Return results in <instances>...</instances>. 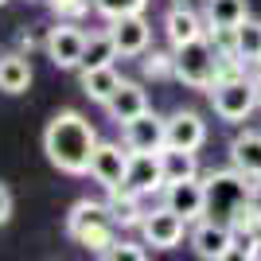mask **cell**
Returning a JSON list of instances; mask_svg holds the SVG:
<instances>
[{"instance_id":"obj_1","label":"cell","mask_w":261,"mask_h":261,"mask_svg":"<svg viewBox=\"0 0 261 261\" xmlns=\"http://www.w3.org/2000/svg\"><path fill=\"white\" fill-rule=\"evenodd\" d=\"M98 148V133L78 109H63L47 121L43 129V152L47 160L66 175H90V156Z\"/></svg>"},{"instance_id":"obj_2","label":"cell","mask_w":261,"mask_h":261,"mask_svg":"<svg viewBox=\"0 0 261 261\" xmlns=\"http://www.w3.org/2000/svg\"><path fill=\"white\" fill-rule=\"evenodd\" d=\"M203 184H207V218L230 222V218L250 203V175L238 172L234 164L222 168V172H211Z\"/></svg>"},{"instance_id":"obj_3","label":"cell","mask_w":261,"mask_h":261,"mask_svg":"<svg viewBox=\"0 0 261 261\" xmlns=\"http://www.w3.org/2000/svg\"><path fill=\"white\" fill-rule=\"evenodd\" d=\"M211 106H215V117L226 121V125H242L250 121V113L257 109V98H253V82L246 74H226L211 82Z\"/></svg>"},{"instance_id":"obj_4","label":"cell","mask_w":261,"mask_h":261,"mask_svg":"<svg viewBox=\"0 0 261 261\" xmlns=\"http://www.w3.org/2000/svg\"><path fill=\"white\" fill-rule=\"evenodd\" d=\"M175 55V82H184L191 90H211V82L218 78V51L203 39H191L184 47H172Z\"/></svg>"},{"instance_id":"obj_5","label":"cell","mask_w":261,"mask_h":261,"mask_svg":"<svg viewBox=\"0 0 261 261\" xmlns=\"http://www.w3.org/2000/svg\"><path fill=\"white\" fill-rule=\"evenodd\" d=\"M86 39L90 35L78 28V23L63 20V23H55L51 32H47L43 39V51L47 59H51L59 70H82V55H86Z\"/></svg>"},{"instance_id":"obj_6","label":"cell","mask_w":261,"mask_h":261,"mask_svg":"<svg viewBox=\"0 0 261 261\" xmlns=\"http://www.w3.org/2000/svg\"><path fill=\"white\" fill-rule=\"evenodd\" d=\"M234 246H238V234L230 222H218V218H199L195 230H191V250L203 261H222L234 257Z\"/></svg>"},{"instance_id":"obj_7","label":"cell","mask_w":261,"mask_h":261,"mask_svg":"<svg viewBox=\"0 0 261 261\" xmlns=\"http://www.w3.org/2000/svg\"><path fill=\"white\" fill-rule=\"evenodd\" d=\"M129 148H121L117 141H98L94 156H90V179L101 184L106 191H117L125 187V175H129Z\"/></svg>"},{"instance_id":"obj_8","label":"cell","mask_w":261,"mask_h":261,"mask_svg":"<svg viewBox=\"0 0 261 261\" xmlns=\"http://www.w3.org/2000/svg\"><path fill=\"white\" fill-rule=\"evenodd\" d=\"M121 141L129 152H160L168 144V117H156L152 109H144L121 125Z\"/></svg>"},{"instance_id":"obj_9","label":"cell","mask_w":261,"mask_h":261,"mask_svg":"<svg viewBox=\"0 0 261 261\" xmlns=\"http://www.w3.org/2000/svg\"><path fill=\"white\" fill-rule=\"evenodd\" d=\"M184 230H187V218L175 215L168 203L156 211H148L141 222V234H144V246H152V250H175L179 242H184Z\"/></svg>"},{"instance_id":"obj_10","label":"cell","mask_w":261,"mask_h":261,"mask_svg":"<svg viewBox=\"0 0 261 261\" xmlns=\"http://www.w3.org/2000/svg\"><path fill=\"white\" fill-rule=\"evenodd\" d=\"M109 35H113L121 59H141V55L152 47V23L144 20V12H133V16H117V20H109Z\"/></svg>"},{"instance_id":"obj_11","label":"cell","mask_w":261,"mask_h":261,"mask_svg":"<svg viewBox=\"0 0 261 261\" xmlns=\"http://www.w3.org/2000/svg\"><path fill=\"white\" fill-rule=\"evenodd\" d=\"M125 187H129L133 195H156L168 187V175H164V160L160 152H133L129 156V175H125Z\"/></svg>"},{"instance_id":"obj_12","label":"cell","mask_w":261,"mask_h":261,"mask_svg":"<svg viewBox=\"0 0 261 261\" xmlns=\"http://www.w3.org/2000/svg\"><path fill=\"white\" fill-rule=\"evenodd\" d=\"M164 203L175 211V215H184L187 222H199V218H207V184L191 175V179H175V184L164 187Z\"/></svg>"},{"instance_id":"obj_13","label":"cell","mask_w":261,"mask_h":261,"mask_svg":"<svg viewBox=\"0 0 261 261\" xmlns=\"http://www.w3.org/2000/svg\"><path fill=\"white\" fill-rule=\"evenodd\" d=\"M207 32H211L207 16L195 12V8H187V0L184 4H172L168 16H164V35H168L172 47H184V43H191V39H203Z\"/></svg>"},{"instance_id":"obj_14","label":"cell","mask_w":261,"mask_h":261,"mask_svg":"<svg viewBox=\"0 0 261 261\" xmlns=\"http://www.w3.org/2000/svg\"><path fill=\"white\" fill-rule=\"evenodd\" d=\"M207 144V121L191 113V109H175L168 117V148H187V152H199Z\"/></svg>"},{"instance_id":"obj_15","label":"cell","mask_w":261,"mask_h":261,"mask_svg":"<svg viewBox=\"0 0 261 261\" xmlns=\"http://www.w3.org/2000/svg\"><path fill=\"white\" fill-rule=\"evenodd\" d=\"M203 16L215 35H230L250 16V0H203Z\"/></svg>"},{"instance_id":"obj_16","label":"cell","mask_w":261,"mask_h":261,"mask_svg":"<svg viewBox=\"0 0 261 261\" xmlns=\"http://www.w3.org/2000/svg\"><path fill=\"white\" fill-rule=\"evenodd\" d=\"M106 109H109V117L117 121V125H125V121H133L137 113H144V109H148V90H144L141 82H129V78H125V82H121V90L109 98Z\"/></svg>"},{"instance_id":"obj_17","label":"cell","mask_w":261,"mask_h":261,"mask_svg":"<svg viewBox=\"0 0 261 261\" xmlns=\"http://www.w3.org/2000/svg\"><path fill=\"white\" fill-rule=\"evenodd\" d=\"M32 78H35V70H32V63H28V55H20V51H8V55H0V90L4 94H28V86H32Z\"/></svg>"},{"instance_id":"obj_18","label":"cell","mask_w":261,"mask_h":261,"mask_svg":"<svg viewBox=\"0 0 261 261\" xmlns=\"http://www.w3.org/2000/svg\"><path fill=\"white\" fill-rule=\"evenodd\" d=\"M230 164H234L238 172H246L250 179L261 175V133L257 129H246L230 141Z\"/></svg>"},{"instance_id":"obj_19","label":"cell","mask_w":261,"mask_h":261,"mask_svg":"<svg viewBox=\"0 0 261 261\" xmlns=\"http://www.w3.org/2000/svg\"><path fill=\"white\" fill-rule=\"evenodd\" d=\"M125 78L117 74V66H94V70H82V90H86L90 101H98V106H109V98L121 90Z\"/></svg>"},{"instance_id":"obj_20","label":"cell","mask_w":261,"mask_h":261,"mask_svg":"<svg viewBox=\"0 0 261 261\" xmlns=\"http://www.w3.org/2000/svg\"><path fill=\"white\" fill-rule=\"evenodd\" d=\"M106 207H109V215H113V222H117L121 230L141 226L144 215H148V211H141V195H133L129 187H117V191H109Z\"/></svg>"},{"instance_id":"obj_21","label":"cell","mask_w":261,"mask_h":261,"mask_svg":"<svg viewBox=\"0 0 261 261\" xmlns=\"http://www.w3.org/2000/svg\"><path fill=\"white\" fill-rule=\"evenodd\" d=\"M230 51L238 55L246 66H261V20L246 16V20L234 28V43H230Z\"/></svg>"},{"instance_id":"obj_22","label":"cell","mask_w":261,"mask_h":261,"mask_svg":"<svg viewBox=\"0 0 261 261\" xmlns=\"http://www.w3.org/2000/svg\"><path fill=\"white\" fill-rule=\"evenodd\" d=\"M106 218H113L106 203H98V199H78L74 207H70V215H66V234H70V238H78L86 226L106 222Z\"/></svg>"},{"instance_id":"obj_23","label":"cell","mask_w":261,"mask_h":261,"mask_svg":"<svg viewBox=\"0 0 261 261\" xmlns=\"http://www.w3.org/2000/svg\"><path fill=\"white\" fill-rule=\"evenodd\" d=\"M113 59H121V51H117V43H113L109 28H106V32H94V35L86 39V55H82V70H94V66H109Z\"/></svg>"},{"instance_id":"obj_24","label":"cell","mask_w":261,"mask_h":261,"mask_svg":"<svg viewBox=\"0 0 261 261\" xmlns=\"http://www.w3.org/2000/svg\"><path fill=\"white\" fill-rule=\"evenodd\" d=\"M160 160H164V175H168V184L199 175V160H195V152H187V148H168V144H164Z\"/></svg>"},{"instance_id":"obj_25","label":"cell","mask_w":261,"mask_h":261,"mask_svg":"<svg viewBox=\"0 0 261 261\" xmlns=\"http://www.w3.org/2000/svg\"><path fill=\"white\" fill-rule=\"evenodd\" d=\"M113 230H117V222H113V218H106V222H94V226H86L82 230V234H78V246H86L90 253H101L109 246V242L117 238V234H113Z\"/></svg>"},{"instance_id":"obj_26","label":"cell","mask_w":261,"mask_h":261,"mask_svg":"<svg viewBox=\"0 0 261 261\" xmlns=\"http://www.w3.org/2000/svg\"><path fill=\"white\" fill-rule=\"evenodd\" d=\"M141 66H144V78H175V55L144 51L141 55Z\"/></svg>"},{"instance_id":"obj_27","label":"cell","mask_w":261,"mask_h":261,"mask_svg":"<svg viewBox=\"0 0 261 261\" xmlns=\"http://www.w3.org/2000/svg\"><path fill=\"white\" fill-rule=\"evenodd\" d=\"M148 0H94V12L101 20H117V16H133V12H144Z\"/></svg>"},{"instance_id":"obj_28","label":"cell","mask_w":261,"mask_h":261,"mask_svg":"<svg viewBox=\"0 0 261 261\" xmlns=\"http://www.w3.org/2000/svg\"><path fill=\"white\" fill-rule=\"evenodd\" d=\"M98 257H106V261H144V257H148V250L137 246V242H117V238H113Z\"/></svg>"},{"instance_id":"obj_29","label":"cell","mask_w":261,"mask_h":261,"mask_svg":"<svg viewBox=\"0 0 261 261\" xmlns=\"http://www.w3.org/2000/svg\"><path fill=\"white\" fill-rule=\"evenodd\" d=\"M47 4H51V12L59 20H78V16H86L94 8V0H47Z\"/></svg>"},{"instance_id":"obj_30","label":"cell","mask_w":261,"mask_h":261,"mask_svg":"<svg viewBox=\"0 0 261 261\" xmlns=\"http://www.w3.org/2000/svg\"><path fill=\"white\" fill-rule=\"evenodd\" d=\"M8 218H12V191L0 184V226H4Z\"/></svg>"},{"instance_id":"obj_31","label":"cell","mask_w":261,"mask_h":261,"mask_svg":"<svg viewBox=\"0 0 261 261\" xmlns=\"http://www.w3.org/2000/svg\"><path fill=\"white\" fill-rule=\"evenodd\" d=\"M250 203L261 211V175H253V179H250Z\"/></svg>"},{"instance_id":"obj_32","label":"cell","mask_w":261,"mask_h":261,"mask_svg":"<svg viewBox=\"0 0 261 261\" xmlns=\"http://www.w3.org/2000/svg\"><path fill=\"white\" fill-rule=\"evenodd\" d=\"M250 238H253V246H261V211L253 215V226H250Z\"/></svg>"},{"instance_id":"obj_33","label":"cell","mask_w":261,"mask_h":261,"mask_svg":"<svg viewBox=\"0 0 261 261\" xmlns=\"http://www.w3.org/2000/svg\"><path fill=\"white\" fill-rule=\"evenodd\" d=\"M250 82H253V98H257V109H261V70L250 78Z\"/></svg>"},{"instance_id":"obj_34","label":"cell","mask_w":261,"mask_h":261,"mask_svg":"<svg viewBox=\"0 0 261 261\" xmlns=\"http://www.w3.org/2000/svg\"><path fill=\"white\" fill-rule=\"evenodd\" d=\"M172 4H184V0H172Z\"/></svg>"},{"instance_id":"obj_35","label":"cell","mask_w":261,"mask_h":261,"mask_svg":"<svg viewBox=\"0 0 261 261\" xmlns=\"http://www.w3.org/2000/svg\"><path fill=\"white\" fill-rule=\"evenodd\" d=\"M0 4H4V0H0Z\"/></svg>"},{"instance_id":"obj_36","label":"cell","mask_w":261,"mask_h":261,"mask_svg":"<svg viewBox=\"0 0 261 261\" xmlns=\"http://www.w3.org/2000/svg\"><path fill=\"white\" fill-rule=\"evenodd\" d=\"M28 4H32V0H28Z\"/></svg>"}]
</instances>
